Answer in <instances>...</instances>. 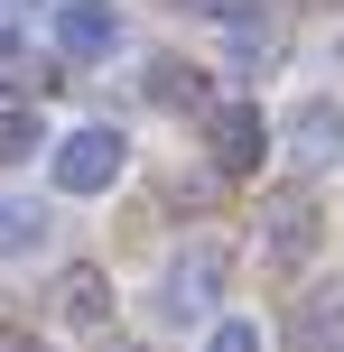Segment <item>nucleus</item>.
<instances>
[{"mask_svg":"<svg viewBox=\"0 0 344 352\" xmlns=\"http://www.w3.org/2000/svg\"><path fill=\"white\" fill-rule=\"evenodd\" d=\"M0 352H47V343H37L28 324H0Z\"/></svg>","mask_w":344,"mask_h":352,"instance_id":"14","label":"nucleus"},{"mask_svg":"<svg viewBox=\"0 0 344 352\" xmlns=\"http://www.w3.org/2000/svg\"><path fill=\"white\" fill-rule=\"evenodd\" d=\"M56 316L74 324V334H93V324H112V278L93 260H74L65 278H56Z\"/></svg>","mask_w":344,"mask_h":352,"instance_id":"9","label":"nucleus"},{"mask_svg":"<svg viewBox=\"0 0 344 352\" xmlns=\"http://www.w3.org/2000/svg\"><path fill=\"white\" fill-rule=\"evenodd\" d=\"M177 10H196V19H252V0H177Z\"/></svg>","mask_w":344,"mask_h":352,"instance_id":"13","label":"nucleus"},{"mask_svg":"<svg viewBox=\"0 0 344 352\" xmlns=\"http://www.w3.org/2000/svg\"><path fill=\"white\" fill-rule=\"evenodd\" d=\"M335 56H344V47H335Z\"/></svg>","mask_w":344,"mask_h":352,"instance_id":"16","label":"nucleus"},{"mask_svg":"<svg viewBox=\"0 0 344 352\" xmlns=\"http://www.w3.org/2000/svg\"><path fill=\"white\" fill-rule=\"evenodd\" d=\"M121 10L112 0H65L56 10V56H74V65H103V56H121Z\"/></svg>","mask_w":344,"mask_h":352,"instance_id":"5","label":"nucleus"},{"mask_svg":"<svg viewBox=\"0 0 344 352\" xmlns=\"http://www.w3.org/2000/svg\"><path fill=\"white\" fill-rule=\"evenodd\" d=\"M205 352H261V324L252 316H214L205 324Z\"/></svg>","mask_w":344,"mask_h":352,"instance_id":"12","label":"nucleus"},{"mask_svg":"<svg viewBox=\"0 0 344 352\" xmlns=\"http://www.w3.org/2000/svg\"><path fill=\"white\" fill-rule=\"evenodd\" d=\"M289 352H344V278H316L289 306Z\"/></svg>","mask_w":344,"mask_h":352,"instance_id":"7","label":"nucleus"},{"mask_svg":"<svg viewBox=\"0 0 344 352\" xmlns=\"http://www.w3.org/2000/svg\"><path fill=\"white\" fill-rule=\"evenodd\" d=\"M223 278H233L223 250L214 241H186L177 260L159 269V287H149V316H159V324H214L223 316Z\"/></svg>","mask_w":344,"mask_h":352,"instance_id":"1","label":"nucleus"},{"mask_svg":"<svg viewBox=\"0 0 344 352\" xmlns=\"http://www.w3.org/2000/svg\"><path fill=\"white\" fill-rule=\"evenodd\" d=\"M47 148V121H37L28 102H0V167H19V158H37Z\"/></svg>","mask_w":344,"mask_h":352,"instance_id":"11","label":"nucleus"},{"mask_svg":"<svg viewBox=\"0 0 344 352\" xmlns=\"http://www.w3.org/2000/svg\"><path fill=\"white\" fill-rule=\"evenodd\" d=\"M140 93H149L159 111H177V121H205V111H214V84H205V65H196V56H149Z\"/></svg>","mask_w":344,"mask_h":352,"instance_id":"6","label":"nucleus"},{"mask_svg":"<svg viewBox=\"0 0 344 352\" xmlns=\"http://www.w3.org/2000/svg\"><path fill=\"white\" fill-rule=\"evenodd\" d=\"M47 250V204L37 195H0V260H37Z\"/></svg>","mask_w":344,"mask_h":352,"instance_id":"10","label":"nucleus"},{"mask_svg":"<svg viewBox=\"0 0 344 352\" xmlns=\"http://www.w3.org/2000/svg\"><path fill=\"white\" fill-rule=\"evenodd\" d=\"M121 167H130V140H121L112 121H74L65 140H47L56 195H112V186H121Z\"/></svg>","mask_w":344,"mask_h":352,"instance_id":"2","label":"nucleus"},{"mask_svg":"<svg viewBox=\"0 0 344 352\" xmlns=\"http://www.w3.org/2000/svg\"><path fill=\"white\" fill-rule=\"evenodd\" d=\"M279 148H289V167H298V176H326V167H344V102L307 93V102L279 121Z\"/></svg>","mask_w":344,"mask_h":352,"instance_id":"3","label":"nucleus"},{"mask_svg":"<svg viewBox=\"0 0 344 352\" xmlns=\"http://www.w3.org/2000/svg\"><path fill=\"white\" fill-rule=\"evenodd\" d=\"M261 250H270V269H298V260H307V250H316V204H307V195H270V213H261Z\"/></svg>","mask_w":344,"mask_h":352,"instance_id":"8","label":"nucleus"},{"mask_svg":"<svg viewBox=\"0 0 344 352\" xmlns=\"http://www.w3.org/2000/svg\"><path fill=\"white\" fill-rule=\"evenodd\" d=\"M205 158H214V176H252L270 158V121L252 102H214L205 111Z\"/></svg>","mask_w":344,"mask_h":352,"instance_id":"4","label":"nucleus"},{"mask_svg":"<svg viewBox=\"0 0 344 352\" xmlns=\"http://www.w3.org/2000/svg\"><path fill=\"white\" fill-rule=\"evenodd\" d=\"M10 37H19V0H0V47H10Z\"/></svg>","mask_w":344,"mask_h":352,"instance_id":"15","label":"nucleus"}]
</instances>
